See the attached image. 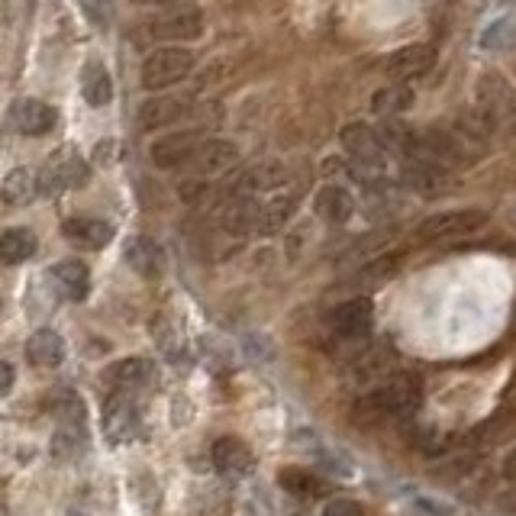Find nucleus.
Returning <instances> with one entry per match:
<instances>
[{
  "instance_id": "5",
  "label": "nucleus",
  "mask_w": 516,
  "mask_h": 516,
  "mask_svg": "<svg viewBox=\"0 0 516 516\" xmlns=\"http://www.w3.org/2000/svg\"><path fill=\"white\" fill-rule=\"evenodd\" d=\"M142 429V413H139V404L133 394H120L113 391L107 407H104V436L110 446H126V442H133Z\"/></svg>"
},
{
  "instance_id": "17",
  "label": "nucleus",
  "mask_w": 516,
  "mask_h": 516,
  "mask_svg": "<svg viewBox=\"0 0 516 516\" xmlns=\"http://www.w3.org/2000/svg\"><path fill=\"white\" fill-rule=\"evenodd\" d=\"M62 233H65V239L71 242V246L97 252V249L107 246L117 229H113V223L97 220V217H71V220H65Z\"/></svg>"
},
{
  "instance_id": "7",
  "label": "nucleus",
  "mask_w": 516,
  "mask_h": 516,
  "mask_svg": "<svg viewBox=\"0 0 516 516\" xmlns=\"http://www.w3.org/2000/svg\"><path fill=\"white\" fill-rule=\"evenodd\" d=\"M339 142H342V149L352 155L355 165H384L387 168V152H391V149H387L384 136L378 133L375 126H368V123L342 126Z\"/></svg>"
},
{
  "instance_id": "25",
  "label": "nucleus",
  "mask_w": 516,
  "mask_h": 516,
  "mask_svg": "<svg viewBox=\"0 0 516 516\" xmlns=\"http://www.w3.org/2000/svg\"><path fill=\"white\" fill-rule=\"evenodd\" d=\"M39 194H42V184H39V171H33V168H13L4 178V200L10 207L30 204V200H36Z\"/></svg>"
},
{
  "instance_id": "26",
  "label": "nucleus",
  "mask_w": 516,
  "mask_h": 516,
  "mask_svg": "<svg viewBox=\"0 0 516 516\" xmlns=\"http://www.w3.org/2000/svg\"><path fill=\"white\" fill-rule=\"evenodd\" d=\"M297 207L294 194H275L271 200H262V210H258V233H278V229L291 220V213Z\"/></svg>"
},
{
  "instance_id": "2",
  "label": "nucleus",
  "mask_w": 516,
  "mask_h": 516,
  "mask_svg": "<svg viewBox=\"0 0 516 516\" xmlns=\"http://www.w3.org/2000/svg\"><path fill=\"white\" fill-rule=\"evenodd\" d=\"M478 107H481L478 110L481 120L487 123L491 133H504V136L516 133V97L504 75L484 71L478 81Z\"/></svg>"
},
{
  "instance_id": "3",
  "label": "nucleus",
  "mask_w": 516,
  "mask_h": 516,
  "mask_svg": "<svg viewBox=\"0 0 516 516\" xmlns=\"http://www.w3.org/2000/svg\"><path fill=\"white\" fill-rule=\"evenodd\" d=\"M194 52L181 46H165L146 55L142 62V88L149 91H165L171 84L184 81L194 71Z\"/></svg>"
},
{
  "instance_id": "18",
  "label": "nucleus",
  "mask_w": 516,
  "mask_h": 516,
  "mask_svg": "<svg viewBox=\"0 0 516 516\" xmlns=\"http://www.w3.org/2000/svg\"><path fill=\"white\" fill-rule=\"evenodd\" d=\"M239 162V146L226 139H204L194 152V159L188 168L200 171V175H223Z\"/></svg>"
},
{
  "instance_id": "35",
  "label": "nucleus",
  "mask_w": 516,
  "mask_h": 516,
  "mask_svg": "<svg viewBox=\"0 0 516 516\" xmlns=\"http://www.w3.org/2000/svg\"><path fill=\"white\" fill-rule=\"evenodd\" d=\"M423 452H439L442 449V436H439V429L433 426H420V433L417 436H410Z\"/></svg>"
},
{
  "instance_id": "32",
  "label": "nucleus",
  "mask_w": 516,
  "mask_h": 516,
  "mask_svg": "<svg viewBox=\"0 0 516 516\" xmlns=\"http://www.w3.org/2000/svg\"><path fill=\"white\" fill-rule=\"evenodd\" d=\"M78 4L88 23L97 26V30H107L113 23V0H78Z\"/></svg>"
},
{
  "instance_id": "9",
  "label": "nucleus",
  "mask_w": 516,
  "mask_h": 516,
  "mask_svg": "<svg viewBox=\"0 0 516 516\" xmlns=\"http://www.w3.org/2000/svg\"><path fill=\"white\" fill-rule=\"evenodd\" d=\"M155 381H159V368L149 358H123V362L107 368V384L120 394L136 397L139 391L155 387Z\"/></svg>"
},
{
  "instance_id": "31",
  "label": "nucleus",
  "mask_w": 516,
  "mask_h": 516,
  "mask_svg": "<svg viewBox=\"0 0 516 516\" xmlns=\"http://www.w3.org/2000/svg\"><path fill=\"white\" fill-rule=\"evenodd\" d=\"M52 413L59 417V423H68V426H84V404L78 394H55L52 397Z\"/></svg>"
},
{
  "instance_id": "15",
  "label": "nucleus",
  "mask_w": 516,
  "mask_h": 516,
  "mask_svg": "<svg viewBox=\"0 0 516 516\" xmlns=\"http://www.w3.org/2000/svg\"><path fill=\"white\" fill-rule=\"evenodd\" d=\"M436 62V49L433 46H407V49H397L394 55H387L384 71L397 81H413V78H423L429 68Z\"/></svg>"
},
{
  "instance_id": "4",
  "label": "nucleus",
  "mask_w": 516,
  "mask_h": 516,
  "mask_svg": "<svg viewBox=\"0 0 516 516\" xmlns=\"http://www.w3.org/2000/svg\"><path fill=\"white\" fill-rule=\"evenodd\" d=\"M487 223V213L478 207H465V210H446V213H433L426 217L413 239L417 242H446V239H458V236H471Z\"/></svg>"
},
{
  "instance_id": "6",
  "label": "nucleus",
  "mask_w": 516,
  "mask_h": 516,
  "mask_svg": "<svg viewBox=\"0 0 516 516\" xmlns=\"http://www.w3.org/2000/svg\"><path fill=\"white\" fill-rule=\"evenodd\" d=\"M88 178H91L88 162H84L75 149H59L46 162V168L39 171L42 194H59L68 188H81V184H88Z\"/></svg>"
},
{
  "instance_id": "28",
  "label": "nucleus",
  "mask_w": 516,
  "mask_h": 516,
  "mask_svg": "<svg viewBox=\"0 0 516 516\" xmlns=\"http://www.w3.org/2000/svg\"><path fill=\"white\" fill-rule=\"evenodd\" d=\"M84 449H88V433H84V426L62 423L49 442V452L59 458V462H71V458H78Z\"/></svg>"
},
{
  "instance_id": "8",
  "label": "nucleus",
  "mask_w": 516,
  "mask_h": 516,
  "mask_svg": "<svg viewBox=\"0 0 516 516\" xmlns=\"http://www.w3.org/2000/svg\"><path fill=\"white\" fill-rule=\"evenodd\" d=\"M200 33H204V13H200L197 7H175L168 13H159V17H152L146 23V36L152 39H197Z\"/></svg>"
},
{
  "instance_id": "24",
  "label": "nucleus",
  "mask_w": 516,
  "mask_h": 516,
  "mask_svg": "<svg viewBox=\"0 0 516 516\" xmlns=\"http://www.w3.org/2000/svg\"><path fill=\"white\" fill-rule=\"evenodd\" d=\"M413 100H417V91L404 81H394V84H384L381 91H375V97H371V110H375L378 117H397V113L413 107Z\"/></svg>"
},
{
  "instance_id": "38",
  "label": "nucleus",
  "mask_w": 516,
  "mask_h": 516,
  "mask_svg": "<svg viewBox=\"0 0 516 516\" xmlns=\"http://www.w3.org/2000/svg\"><path fill=\"white\" fill-rule=\"evenodd\" d=\"M504 478L516 484V449L507 455V462H504Z\"/></svg>"
},
{
  "instance_id": "33",
  "label": "nucleus",
  "mask_w": 516,
  "mask_h": 516,
  "mask_svg": "<svg viewBox=\"0 0 516 516\" xmlns=\"http://www.w3.org/2000/svg\"><path fill=\"white\" fill-rule=\"evenodd\" d=\"M171 333H175V329H171L165 320H155V323H152V336H155V342H159L162 352L171 358V362H178V358L184 355V349H181V342H175V336H171Z\"/></svg>"
},
{
  "instance_id": "20",
  "label": "nucleus",
  "mask_w": 516,
  "mask_h": 516,
  "mask_svg": "<svg viewBox=\"0 0 516 516\" xmlns=\"http://www.w3.org/2000/svg\"><path fill=\"white\" fill-rule=\"evenodd\" d=\"M126 265L136 271L139 278H159L165 271V252L155 239L149 236H136L126 242Z\"/></svg>"
},
{
  "instance_id": "30",
  "label": "nucleus",
  "mask_w": 516,
  "mask_h": 516,
  "mask_svg": "<svg viewBox=\"0 0 516 516\" xmlns=\"http://www.w3.org/2000/svg\"><path fill=\"white\" fill-rule=\"evenodd\" d=\"M278 481H281L284 491H291L297 497H320L326 491L323 481L313 478L310 471H304V468H284L278 475Z\"/></svg>"
},
{
  "instance_id": "16",
  "label": "nucleus",
  "mask_w": 516,
  "mask_h": 516,
  "mask_svg": "<svg viewBox=\"0 0 516 516\" xmlns=\"http://www.w3.org/2000/svg\"><path fill=\"white\" fill-rule=\"evenodd\" d=\"M49 281H52V288L59 291V297L75 300V304L88 297V291H91V271L84 262H78V258H65V262L52 265Z\"/></svg>"
},
{
  "instance_id": "27",
  "label": "nucleus",
  "mask_w": 516,
  "mask_h": 516,
  "mask_svg": "<svg viewBox=\"0 0 516 516\" xmlns=\"http://www.w3.org/2000/svg\"><path fill=\"white\" fill-rule=\"evenodd\" d=\"M81 91H84V100L94 104V107L110 104V97H113L110 71L100 62H88V65H84V71H81Z\"/></svg>"
},
{
  "instance_id": "10",
  "label": "nucleus",
  "mask_w": 516,
  "mask_h": 516,
  "mask_svg": "<svg viewBox=\"0 0 516 516\" xmlns=\"http://www.w3.org/2000/svg\"><path fill=\"white\" fill-rule=\"evenodd\" d=\"M55 120H59L55 110L39 97H20V100H13V107H10V126L17 129L20 136H30V139L52 133Z\"/></svg>"
},
{
  "instance_id": "11",
  "label": "nucleus",
  "mask_w": 516,
  "mask_h": 516,
  "mask_svg": "<svg viewBox=\"0 0 516 516\" xmlns=\"http://www.w3.org/2000/svg\"><path fill=\"white\" fill-rule=\"evenodd\" d=\"M371 323H375V307H371L368 297H352L329 313V329L339 339H362L368 336Z\"/></svg>"
},
{
  "instance_id": "19",
  "label": "nucleus",
  "mask_w": 516,
  "mask_h": 516,
  "mask_svg": "<svg viewBox=\"0 0 516 516\" xmlns=\"http://www.w3.org/2000/svg\"><path fill=\"white\" fill-rule=\"evenodd\" d=\"M284 181H288V171H284L278 162H262L249 171H242L239 181L233 184V194H242V197L275 194L284 188Z\"/></svg>"
},
{
  "instance_id": "40",
  "label": "nucleus",
  "mask_w": 516,
  "mask_h": 516,
  "mask_svg": "<svg viewBox=\"0 0 516 516\" xmlns=\"http://www.w3.org/2000/svg\"><path fill=\"white\" fill-rule=\"evenodd\" d=\"M510 217H513V223H516V200H513V207H510Z\"/></svg>"
},
{
  "instance_id": "36",
  "label": "nucleus",
  "mask_w": 516,
  "mask_h": 516,
  "mask_svg": "<svg viewBox=\"0 0 516 516\" xmlns=\"http://www.w3.org/2000/svg\"><path fill=\"white\" fill-rule=\"evenodd\" d=\"M413 500H417L420 510H426L429 516H452L455 513V507L446 504V500H436V497H426V494H417Z\"/></svg>"
},
{
  "instance_id": "34",
  "label": "nucleus",
  "mask_w": 516,
  "mask_h": 516,
  "mask_svg": "<svg viewBox=\"0 0 516 516\" xmlns=\"http://www.w3.org/2000/svg\"><path fill=\"white\" fill-rule=\"evenodd\" d=\"M323 516H365V510L352 497H333V500H326Z\"/></svg>"
},
{
  "instance_id": "12",
  "label": "nucleus",
  "mask_w": 516,
  "mask_h": 516,
  "mask_svg": "<svg viewBox=\"0 0 516 516\" xmlns=\"http://www.w3.org/2000/svg\"><path fill=\"white\" fill-rule=\"evenodd\" d=\"M210 462H213V468H217L220 475H223V478H229V481L246 478L249 471L255 468V458H252L249 446H246V442L233 439V436H223V439L213 442V449H210Z\"/></svg>"
},
{
  "instance_id": "23",
  "label": "nucleus",
  "mask_w": 516,
  "mask_h": 516,
  "mask_svg": "<svg viewBox=\"0 0 516 516\" xmlns=\"http://www.w3.org/2000/svg\"><path fill=\"white\" fill-rule=\"evenodd\" d=\"M39 249V239L33 229L26 226H10L4 229V236H0V258H4V265H20L26 258H33Z\"/></svg>"
},
{
  "instance_id": "1",
  "label": "nucleus",
  "mask_w": 516,
  "mask_h": 516,
  "mask_svg": "<svg viewBox=\"0 0 516 516\" xmlns=\"http://www.w3.org/2000/svg\"><path fill=\"white\" fill-rule=\"evenodd\" d=\"M420 404V384L410 375H394L381 384L375 394L358 400V417L362 420H384V417H410Z\"/></svg>"
},
{
  "instance_id": "39",
  "label": "nucleus",
  "mask_w": 516,
  "mask_h": 516,
  "mask_svg": "<svg viewBox=\"0 0 516 516\" xmlns=\"http://www.w3.org/2000/svg\"><path fill=\"white\" fill-rule=\"evenodd\" d=\"M136 4H146V7H162V4H181V0H136Z\"/></svg>"
},
{
  "instance_id": "13",
  "label": "nucleus",
  "mask_w": 516,
  "mask_h": 516,
  "mask_svg": "<svg viewBox=\"0 0 516 516\" xmlns=\"http://www.w3.org/2000/svg\"><path fill=\"white\" fill-rule=\"evenodd\" d=\"M200 142H204V139H200L194 129H184V133L162 136L159 142H152L149 155L159 168H181V165H191Z\"/></svg>"
},
{
  "instance_id": "37",
  "label": "nucleus",
  "mask_w": 516,
  "mask_h": 516,
  "mask_svg": "<svg viewBox=\"0 0 516 516\" xmlns=\"http://www.w3.org/2000/svg\"><path fill=\"white\" fill-rule=\"evenodd\" d=\"M10 387H13V365L4 362L0 365V394H10Z\"/></svg>"
},
{
  "instance_id": "14",
  "label": "nucleus",
  "mask_w": 516,
  "mask_h": 516,
  "mask_svg": "<svg viewBox=\"0 0 516 516\" xmlns=\"http://www.w3.org/2000/svg\"><path fill=\"white\" fill-rule=\"evenodd\" d=\"M191 107H194V100L178 97V94L146 100V104L139 107V126L142 129H165L171 123H181L191 113Z\"/></svg>"
},
{
  "instance_id": "29",
  "label": "nucleus",
  "mask_w": 516,
  "mask_h": 516,
  "mask_svg": "<svg viewBox=\"0 0 516 516\" xmlns=\"http://www.w3.org/2000/svg\"><path fill=\"white\" fill-rule=\"evenodd\" d=\"M478 42H481V49H487V52L513 49L516 46V17H497V20H491L481 30Z\"/></svg>"
},
{
  "instance_id": "21",
  "label": "nucleus",
  "mask_w": 516,
  "mask_h": 516,
  "mask_svg": "<svg viewBox=\"0 0 516 516\" xmlns=\"http://www.w3.org/2000/svg\"><path fill=\"white\" fill-rule=\"evenodd\" d=\"M313 210H317V217L333 223V226H342L352 220L355 213V197L342 188V184H326V188H320L317 200H313Z\"/></svg>"
},
{
  "instance_id": "22",
  "label": "nucleus",
  "mask_w": 516,
  "mask_h": 516,
  "mask_svg": "<svg viewBox=\"0 0 516 516\" xmlns=\"http://www.w3.org/2000/svg\"><path fill=\"white\" fill-rule=\"evenodd\" d=\"M26 358L36 368H59L65 362V339L55 329H36L26 342Z\"/></svg>"
},
{
  "instance_id": "41",
  "label": "nucleus",
  "mask_w": 516,
  "mask_h": 516,
  "mask_svg": "<svg viewBox=\"0 0 516 516\" xmlns=\"http://www.w3.org/2000/svg\"><path fill=\"white\" fill-rule=\"evenodd\" d=\"M68 516H84V513H81V510H71Z\"/></svg>"
}]
</instances>
